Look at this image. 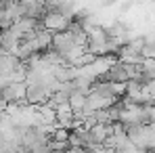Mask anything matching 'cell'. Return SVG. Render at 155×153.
<instances>
[{"label":"cell","instance_id":"1","mask_svg":"<svg viewBox=\"0 0 155 153\" xmlns=\"http://www.w3.org/2000/svg\"><path fill=\"white\" fill-rule=\"evenodd\" d=\"M71 19L74 17H69V15L61 13V11H48L42 17V25H44V29L57 34V32H65L69 27V23H71Z\"/></svg>","mask_w":155,"mask_h":153},{"label":"cell","instance_id":"2","mask_svg":"<svg viewBox=\"0 0 155 153\" xmlns=\"http://www.w3.org/2000/svg\"><path fill=\"white\" fill-rule=\"evenodd\" d=\"M51 95H52L51 86H44V84H27L25 103H29V105H42V103H48Z\"/></svg>","mask_w":155,"mask_h":153},{"label":"cell","instance_id":"3","mask_svg":"<svg viewBox=\"0 0 155 153\" xmlns=\"http://www.w3.org/2000/svg\"><path fill=\"white\" fill-rule=\"evenodd\" d=\"M27 84L25 82H13L4 88H0V97L6 103H25Z\"/></svg>","mask_w":155,"mask_h":153},{"label":"cell","instance_id":"4","mask_svg":"<svg viewBox=\"0 0 155 153\" xmlns=\"http://www.w3.org/2000/svg\"><path fill=\"white\" fill-rule=\"evenodd\" d=\"M74 46H78L76 40H74V34L69 32V29H65V32H57V34H52V42H51V48L59 52L61 57L65 55V52H69Z\"/></svg>","mask_w":155,"mask_h":153},{"label":"cell","instance_id":"5","mask_svg":"<svg viewBox=\"0 0 155 153\" xmlns=\"http://www.w3.org/2000/svg\"><path fill=\"white\" fill-rule=\"evenodd\" d=\"M88 130H90L94 143H101V145H103L105 141L113 134V124H101V122H97V124H90Z\"/></svg>","mask_w":155,"mask_h":153},{"label":"cell","instance_id":"6","mask_svg":"<svg viewBox=\"0 0 155 153\" xmlns=\"http://www.w3.org/2000/svg\"><path fill=\"white\" fill-rule=\"evenodd\" d=\"M23 61L15 55V52H2L0 55V74H8V72H15Z\"/></svg>","mask_w":155,"mask_h":153},{"label":"cell","instance_id":"7","mask_svg":"<svg viewBox=\"0 0 155 153\" xmlns=\"http://www.w3.org/2000/svg\"><path fill=\"white\" fill-rule=\"evenodd\" d=\"M140 72H143V82L155 80V57H149L140 63Z\"/></svg>","mask_w":155,"mask_h":153},{"label":"cell","instance_id":"8","mask_svg":"<svg viewBox=\"0 0 155 153\" xmlns=\"http://www.w3.org/2000/svg\"><path fill=\"white\" fill-rule=\"evenodd\" d=\"M69 107H71V109H74V113H80V111H82V109H84V103H86V95H82V92H71V95H69Z\"/></svg>","mask_w":155,"mask_h":153},{"label":"cell","instance_id":"9","mask_svg":"<svg viewBox=\"0 0 155 153\" xmlns=\"http://www.w3.org/2000/svg\"><path fill=\"white\" fill-rule=\"evenodd\" d=\"M145 88L155 97V80H147V82H145Z\"/></svg>","mask_w":155,"mask_h":153},{"label":"cell","instance_id":"10","mask_svg":"<svg viewBox=\"0 0 155 153\" xmlns=\"http://www.w3.org/2000/svg\"><path fill=\"white\" fill-rule=\"evenodd\" d=\"M2 113H4V111H0V115H2Z\"/></svg>","mask_w":155,"mask_h":153}]
</instances>
